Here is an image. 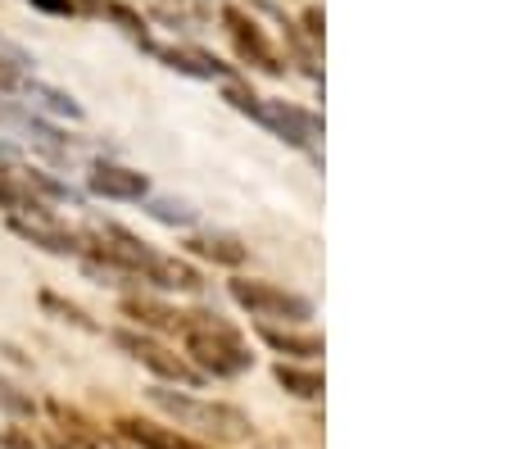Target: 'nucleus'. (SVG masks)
I'll list each match as a JSON object with an SVG mask.
<instances>
[{
  "mask_svg": "<svg viewBox=\"0 0 512 449\" xmlns=\"http://www.w3.org/2000/svg\"><path fill=\"white\" fill-rule=\"evenodd\" d=\"M186 250L200 254V259H213V264H241L245 259V245H236L232 236H191Z\"/></svg>",
  "mask_w": 512,
  "mask_h": 449,
  "instance_id": "ddd939ff",
  "label": "nucleus"
},
{
  "mask_svg": "<svg viewBox=\"0 0 512 449\" xmlns=\"http://www.w3.org/2000/svg\"><path fill=\"white\" fill-rule=\"evenodd\" d=\"M150 286H159V291H200V273H195L191 264H182V259H168V254H159L155 273H150Z\"/></svg>",
  "mask_w": 512,
  "mask_h": 449,
  "instance_id": "9b49d317",
  "label": "nucleus"
},
{
  "mask_svg": "<svg viewBox=\"0 0 512 449\" xmlns=\"http://www.w3.org/2000/svg\"><path fill=\"white\" fill-rule=\"evenodd\" d=\"M145 214L150 218H159V223H168V227H191L195 223V209L191 205H182V200H164V196H145Z\"/></svg>",
  "mask_w": 512,
  "mask_h": 449,
  "instance_id": "dca6fc26",
  "label": "nucleus"
},
{
  "mask_svg": "<svg viewBox=\"0 0 512 449\" xmlns=\"http://www.w3.org/2000/svg\"><path fill=\"white\" fill-rule=\"evenodd\" d=\"M10 227L23 236V241L41 245V250H50V254H82V241H78V236H73V232H64V227H59L50 214L10 218Z\"/></svg>",
  "mask_w": 512,
  "mask_h": 449,
  "instance_id": "0eeeda50",
  "label": "nucleus"
},
{
  "mask_svg": "<svg viewBox=\"0 0 512 449\" xmlns=\"http://www.w3.org/2000/svg\"><path fill=\"white\" fill-rule=\"evenodd\" d=\"M114 341L123 345V350L132 354L136 363H145V368L155 372V377L177 381V386H191V391H195V386H200V381H204L200 372H195L191 363L182 359V354H173V350H168V345H159L155 336H145V332H118Z\"/></svg>",
  "mask_w": 512,
  "mask_h": 449,
  "instance_id": "20e7f679",
  "label": "nucleus"
},
{
  "mask_svg": "<svg viewBox=\"0 0 512 449\" xmlns=\"http://www.w3.org/2000/svg\"><path fill=\"white\" fill-rule=\"evenodd\" d=\"M259 336L272 345L277 354H295V359H318L322 354V336H300V332H281V327H259Z\"/></svg>",
  "mask_w": 512,
  "mask_h": 449,
  "instance_id": "f8f14e48",
  "label": "nucleus"
},
{
  "mask_svg": "<svg viewBox=\"0 0 512 449\" xmlns=\"http://www.w3.org/2000/svg\"><path fill=\"white\" fill-rule=\"evenodd\" d=\"M105 449H118V445H105Z\"/></svg>",
  "mask_w": 512,
  "mask_h": 449,
  "instance_id": "5701e85b",
  "label": "nucleus"
},
{
  "mask_svg": "<svg viewBox=\"0 0 512 449\" xmlns=\"http://www.w3.org/2000/svg\"><path fill=\"white\" fill-rule=\"evenodd\" d=\"M23 87V73L14 69V64H0V96H5V91H19Z\"/></svg>",
  "mask_w": 512,
  "mask_h": 449,
  "instance_id": "aec40b11",
  "label": "nucleus"
},
{
  "mask_svg": "<svg viewBox=\"0 0 512 449\" xmlns=\"http://www.w3.org/2000/svg\"><path fill=\"white\" fill-rule=\"evenodd\" d=\"M277 381L286 386L290 395H300V400H322V377H318V372H304V368H286V363H277Z\"/></svg>",
  "mask_w": 512,
  "mask_h": 449,
  "instance_id": "2eb2a0df",
  "label": "nucleus"
},
{
  "mask_svg": "<svg viewBox=\"0 0 512 449\" xmlns=\"http://www.w3.org/2000/svg\"><path fill=\"white\" fill-rule=\"evenodd\" d=\"M87 186H91V196H100V200H145L150 196L145 173H136V168H127V164H109V159H100V164L91 168Z\"/></svg>",
  "mask_w": 512,
  "mask_h": 449,
  "instance_id": "423d86ee",
  "label": "nucleus"
},
{
  "mask_svg": "<svg viewBox=\"0 0 512 449\" xmlns=\"http://www.w3.org/2000/svg\"><path fill=\"white\" fill-rule=\"evenodd\" d=\"M182 341H186V354H191L200 377H241V372L254 363V354L245 350V341L218 318V313H195L191 327L182 332Z\"/></svg>",
  "mask_w": 512,
  "mask_h": 449,
  "instance_id": "f257e3e1",
  "label": "nucleus"
},
{
  "mask_svg": "<svg viewBox=\"0 0 512 449\" xmlns=\"http://www.w3.org/2000/svg\"><path fill=\"white\" fill-rule=\"evenodd\" d=\"M223 23H227V32H232V37H236V46H241V55H250L263 73H281V64H277V55H272V50H268V41H263V32L254 28V23H245V14H241V10H227V14H223Z\"/></svg>",
  "mask_w": 512,
  "mask_h": 449,
  "instance_id": "6e6552de",
  "label": "nucleus"
},
{
  "mask_svg": "<svg viewBox=\"0 0 512 449\" xmlns=\"http://www.w3.org/2000/svg\"><path fill=\"white\" fill-rule=\"evenodd\" d=\"M118 431H123L127 440H132L136 449H200L191 445V440L182 436V431H168V427H150V422H118Z\"/></svg>",
  "mask_w": 512,
  "mask_h": 449,
  "instance_id": "1a4fd4ad",
  "label": "nucleus"
},
{
  "mask_svg": "<svg viewBox=\"0 0 512 449\" xmlns=\"http://www.w3.org/2000/svg\"><path fill=\"white\" fill-rule=\"evenodd\" d=\"M19 91H28V105L37 100L41 109H50V114H59V118H82V105H73V96H64V91H55V87H41V82L23 78Z\"/></svg>",
  "mask_w": 512,
  "mask_h": 449,
  "instance_id": "4468645a",
  "label": "nucleus"
},
{
  "mask_svg": "<svg viewBox=\"0 0 512 449\" xmlns=\"http://www.w3.org/2000/svg\"><path fill=\"white\" fill-rule=\"evenodd\" d=\"M259 123L272 127L281 141H290V146H300V150H313L322 137V118L309 114V109H300V105H286V100H263Z\"/></svg>",
  "mask_w": 512,
  "mask_h": 449,
  "instance_id": "39448f33",
  "label": "nucleus"
},
{
  "mask_svg": "<svg viewBox=\"0 0 512 449\" xmlns=\"http://www.w3.org/2000/svg\"><path fill=\"white\" fill-rule=\"evenodd\" d=\"M41 309L59 313V318H64V323H73V327H87V332H91V327H96V323H91V318H87V313H82V309H78V304H68V300H59V295H41Z\"/></svg>",
  "mask_w": 512,
  "mask_h": 449,
  "instance_id": "a211bd4d",
  "label": "nucleus"
},
{
  "mask_svg": "<svg viewBox=\"0 0 512 449\" xmlns=\"http://www.w3.org/2000/svg\"><path fill=\"white\" fill-rule=\"evenodd\" d=\"M227 100H232L241 114H250L254 123H259V105H263V100L254 96V91H245V87H236V82H232V87H227Z\"/></svg>",
  "mask_w": 512,
  "mask_h": 449,
  "instance_id": "6ab92c4d",
  "label": "nucleus"
},
{
  "mask_svg": "<svg viewBox=\"0 0 512 449\" xmlns=\"http://www.w3.org/2000/svg\"><path fill=\"white\" fill-rule=\"evenodd\" d=\"M37 413V404H32L28 391H19L14 381L0 377V418H32Z\"/></svg>",
  "mask_w": 512,
  "mask_h": 449,
  "instance_id": "f3484780",
  "label": "nucleus"
},
{
  "mask_svg": "<svg viewBox=\"0 0 512 449\" xmlns=\"http://www.w3.org/2000/svg\"><path fill=\"white\" fill-rule=\"evenodd\" d=\"M150 404L164 409L177 427H191L200 436H213V440H245L250 436V418H245L236 404H218V400H195L186 391H164L155 386L150 391Z\"/></svg>",
  "mask_w": 512,
  "mask_h": 449,
  "instance_id": "f03ea898",
  "label": "nucleus"
},
{
  "mask_svg": "<svg viewBox=\"0 0 512 449\" xmlns=\"http://www.w3.org/2000/svg\"><path fill=\"white\" fill-rule=\"evenodd\" d=\"M155 55L164 59L168 69L186 73V78H232L227 64H218V59L204 55V50H155Z\"/></svg>",
  "mask_w": 512,
  "mask_h": 449,
  "instance_id": "9d476101",
  "label": "nucleus"
},
{
  "mask_svg": "<svg viewBox=\"0 0 512 449\" xmlns=\"http://www.w3.org/2000/svg\"><path fill=\"white\" fill-rule=\"evenodd\" d=\"M32 5L46 14H73V0H32Z\"/></svg>",
  "mask_w": 512,
  "mask_h": 449,
  "instance_id": "412c9836",
  "label": "nucleus"
},
{
  "mask_svg": "<svg viewBox=\"0 0 512 449\" xmlns=\"http://www.w3.org/2000/svg\"><path fill=\"white\" fill-rule=\"evenodd\" d=\"M227 291H232V300L241 304V309H250L263 327H272V323H309L313 318V304L304 300V295L281 291V286H272V282L236 277V282H227Z\"/></svg>",
  "mask_w": 512,
  "mask_h": 449,
  "instance_id": "7ed1b4c3",
  "label": "nucleus"
},
{
  "mask_svg": "<svg viewBox=\"0 0 512 449\" xmlns=\"http://www.w3.org/2000/svg\"><path fill=\"white\" fill-rule=\"evenodd\" d=\"M50 449H68V445H50Z\"/></svg>",
  "mask_w": 512,
  "mask_h": 449,
  "instance_id": "4be33fe9",
  "label": "nucleus"
}]
</instances>
